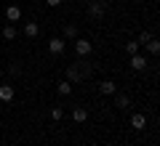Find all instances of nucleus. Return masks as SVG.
<instances>
[{"label":"nucleus","instance_id":"1","mask_svg":"<svg viewBox=\"0 0 160 146\" xmlns=\"http://www.w3.org/2000/svg\"><path fill=\"white\" fill-rule=\"evenodd\" d=\"M91 51H93V43H91V40L75 37V53H78V56H88Z\"/></svg>","mask_w":160,"mask_h":146},{"label":"nucleus","instance_id":"2","mask_svg":"<svg viewBox=\"0 0 160 146\" xmlns=\"http://www.w3.org/2000/svg\"><path fill=\"white\" fill-rule=\"evenodd\" d=\"M131 69L133 72H144V69H147V59H144L142 53H133L131 56Z\"/></svg>","mask_w":160,"mask_h":146},{"label":"nucleus","instance_id":"3","mask_svg":"<svg viewBox=\"0 0 160 146\" xmlns=\"http://www.w3.org/2000/svg\"><path fill=\"white\" fill-rule=\"evenodd\" d=\"M48 51L51 53H64V40L62 37H51L48 40Z\"/></svg>","mask_w":160,"mask_h":146},{"label":"nucleus","instance_id":"4","mask_svg":"<svg viewBox=\"0 0 160 146\" xmlns=\"http://www.w3.org/2000/svg\"><path fill=\"white\" fill-rule=\"evenodd\" d=\"M13 93H16V90H13V85H0V101H13Z\"/></svg>","mask_w":160,"mask_h":146},{"label":"nucleus","instance_id":"5","mask_svg":"<svg viewBox=\"0 0 160 146\" xmlns=\"http://www.w3.org/2000/svg\"><path fill=\"white\" fill-rule=\"evenodd\" d=\"M6 19L8 21H19V19H22V8L19 6H8L6 8Z\"/></svg>","mask_w":160,"mask_h":146},{"label":"nucleus","instance_id":"6","mask_svg":"<svg viewBox=\"0 0 160 146\" xmlns=\"http://www.w3.org/2000/svg\"><path fill=\"white\" fill-rule=\"evenodd\" d=\"M131 128L133 130H144L147 128V117H144V114H133L131 117Z\"/></svg>","mask_w":160,"mask_h":146},{"label":"nucleus","instance_id":"7","mask_svg":"<svg viewBox=\"0 0 160 146\" xmlns=\"http://www.w3.org/2000/svg\"><path fill=\"white\" fill-rule=\"evenodd\" d=\"M99 90H102L104 96H112V93H118V85H115L112 80H104V82L99 85Z\"/></svg>","mask_w":160,"mask_h":146},{"label":"nucleus","instance_id":"8","mask_svg":"<svg viewBox=\"0 0 160 146\" xmlns=\"http://www.w3.org/2000/svg\"><path fill=\"white\" fill-rule=\"evenodd\" d=\"M88 13H91L93 19H99V16H104V6L99 3V0H93L91 6H88Z\"/></svg>","mask_w":160,"mask_h":146},{"label":"nucleus","instance_id":"9","mask_svg":"<svg viewBox=\"0 0 160 146\" xmlns=\"http://www.w3.org/2000/svg\"><path fill=\"white\" fill-rule=\"evenodd\" d=\"M80 77H83V72H80V67H75V64H72V67L67 69V82H78Z\"/></svg>","mask_w":160,"mask_h":146},{"label":"nucleus","instance_id":"10","mask_svg":"<svg viewBox=\"0 0 160 146\" xmlns=\"http://www.w3.org/2000/svg\"><path fill=\"white\" fill-rule=\"evenodd\" d=\"M24 35H27V37H38V35H40V27H38L35 21H27V24H24Z\"/></svg>","mask_w":160,"mask_h":146},{"label":"nucleus","instance_id":"11","mask_svg":"<svg viewBox=\"0 0 160 146\" xmlns=\"http://www.w3.org/2000/svg\"><path fill=\"white\" fill-rule=\"evenodd\" d=\"M72 120H75V122H86V120H88V112H86V109H72Z\"/></svg>","mask_w":160,"mask_h":146},{"label":"nucleus","instance_id":"12","mask_svg":"<svg viewBox=\"0 0 160 146\" xmlns=\"http://www.w3.org/2000/svg\"><path fill=\"white\" fill-rule=\"evenodd\" d=\"M147 51L155 53V56L160 53V40H158V37H149V40H147Z\"/></svg>","mask_w":160,"mask_h":146},{"label":"nucleus","instance_id":"13","mask_svg":"<svg viewBox=\"0 0 160 146\" xmlns=\"http://www.w3.org/2000/svg\"><path fill=\"white\" fill-rule=\"evenodd\" d=\"M56 88H59V93H62V96H69V93H72V82H67V80H62Z\"/></svg>","mask_w":160,"mask_h":146},{"label":"nucleus","instance_id":"14","mask_svg":"<svg viewBox=\"0 0 160 146\" xmlns=\"http://www.w3.org/2000/svg\"><path fill=\"white\" fill-rule=\"evenodd\" d=\"M128 104H131V98H128V96H123V93H118V98H115V106H120V109H126Z\"/></svg>","mask_w":160,"mask_h":146},{"label":"nucleus","instance_id":"15","mask_svg":"<svg viewBox=\"0 0 160 146\" xmlns=\"http://www.w3.org/2000/svg\"><path fill=\"white\" fill-rule=\"evenodd\" d=\"M3 37H6V40H13V37H16V27H13V24H8V27L3 29Z\"/></svg>","mask_w":160,"mask_h":146},{"label":"nucleus","instance_id":"16","mask_svg":"<svg viewBox=\"0 0 160 146\" xmlns=\"http://www.w3.org/2000/svg\"><path fill=\"white\" fill-rule=\"evenodd\" d=\"M126 51H128V56H133V53H139V43H136V40H131V43H126Z\"/></svg>","mask_w":160,"mask_h":146},{"label":"nucleus","instance_id":"17","mask_svg":"<svg viewBox=\"0 0 160 146\" xmlns=\"http://www.w3.org/2000/svg\"><path fill=\"white\" fill-rule=\"evenodd\" d=\"M51 117H53V120H62V117H64V109H62V106L51 109Z\"/></svg>","mask_w":160,"mask_h":146},{"label":"nucleus","instance_id":"18","mask_svg":"<svg viewBox=\"0 0 160 146\" xmlns=\"http://www.w3.org/2000/svg\"><path fill=\"white\" fill-rule=\"evenodd\" d=\"M64 35H67V37H78V29H75V27H72V24H69V27H67V29H64Z\"/></svg>","mask_w":160,"mask_h":146},{"label":"nucleus","instance_id":"19","mask_svg":"<svg viewBox=\"0 0 160 146\" xmlns=\"http://www.w3.org/2000/svg\"><path fill=\"white\" fill-rule=\"evenodd\" d=\"M149 37H152V35H149V32H142V35H139V40H136V43H139V45H142V43H147V40H149Z\"/></svg>","mask_w":160,"mask_h":146},{"label":"nucleus","instance_id":"20","mask_svg":"<svg viewBox=\"0 0 160 146\" xmlns=\"http://www.w3.org/2000/svg\"><path fill=\"white\" fill-rule=\"evenodd\" d=\"M46 6H51V8H56V6H62V0H46Z\"/></svg>","mask_w":160,"mask_h":146}]
</instances>
